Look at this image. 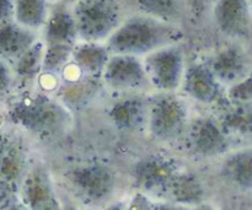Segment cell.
I'll return each instance as SVG.
<instances>
[{"label":"cell","mask_w":252,"mask_h":210,"mask_svg":"<svg viewBox=\"0 0 252 210\" xmlns=\"http://www.w3.org/2000/svg\"><path fill=\"white\" fill-rule=\"evenodd\" d=\"M24 198L31 210H63L48 172L36 167L27 175L24 183Z\"/></svg>","instance_id":"obj_11"},{"label":"cell","mask_w":252,"mask_h":210,"mask_svg":"<svg viewBox=\"0 0 252 210\" xmlns=\"http://www.w3.org/2000/svg\"><path fill=\"white\" fill-rule=\"evenodd\" d=\"M10 85H11V74L4 61L0 59V92L7 90Z\"/></svg>","instance_id":"obj_25"},{"label":"cell","mask_w":252,"mask_h":210,"mask_svg":"<svg viewBox=\"0 0 252 210\" xmlns=\"http://www.w3.org/2000/svg\"><path fill=\"white\" fill-rule=\"evenodd\" d=\"M182 89L185 93L197 102L212 105L221 97L220 81L216 78L211 66L192 64L185 71Z\"/></svg>","instance_id":"obj_9"},{"label":"cell","mask_w":252,"mask_h":210,"mask_svg":"<svg viewBox=\"0 0 252 210\" xmlns=\"http://www.w3.org/2000/svg\"><path fill=\"white\" fill-rule=\"evenodd\" d=\"M214 20L224 33L230 36L244 33L248 25L246 0H217Z\"/></svg>","instance_id":"obj_12"},{"label":"cell","mask_w":252,"mask_h":210,"mask_svg":"<svg viewBox=\"0 0 252 210\" xmlns=\"http://www.w3.org/2000/svg\"><path fill=\"white\" fill-rule=\"evenodd\" d=\"M223 176L240 188H252V152L231 155L221 167Z\"/></svg>","instance_id":"obj_20"},{"label":"cell","mask_w":252,"mask_h":210,"mask_svg":"<svg viewBox=\"0 0 252 210\" xmlns=\"http://www.w3.org/2000/svg\"><path fill=\"white\" fill-rule=\"evenodd\" d=\"M106 85L116 91H132L149 83L144 64L134 56L113 54L102 73Z\"/></svg>","instance_id":"obj_8"},{"label":"cell","mask_w":252,"mask_h":210,"mask_svg":"<svg viewBox=\"0 0 252 210\" xmlns=\"http://www.w3.org/2000/svg\"><path fill=\"white\" fill-rule=\"evenodd\" d=\"M14 118L27 130L37 134H53L68 123V113L62 106L44 96L20 102L14 108Z\"/></svg>","instance_id":"obj_4"},{"label":"cell","mask_w":252,"mask_h":210,"mask_svg":"<svg viewBox=\"0 0 252 210\" xmlns=\"http://www.w3.org/2000/svg\"><path fill=\"white\" fill-rule=\"evenodd\" d=\"M192 210H219V209H217L216 207L212 206V204L204 203V202H203V203H201V204H198V206L194 207V208Z\"/></svg>","instance_id":"obj_30"},{"label":"cell","mask_w":252,"mask_h":210,"mask_svg":"<svg viewBox=\"0 0 252 210\" xmlns=\"http://www.w3.org/2000/svg\"><path fill=\"white\" fill-rule=\"evenodd\" d=\"M63 210H76V209L74 208V207H71V206H66V204H65V206L63 207Z\"/></svg>","instance_id":"obj_32"},{"label":"cell","mask_w":252,"mask_h":210,"mask_svg":"<svg viewBox=\"0 0 252 210\" xmlns=\"http://www.w3.org/2000/svg\"><path fill=\"white\" fill-rule=\"evenodd\" d=\"M78 37V29L71 12L64 7H58L49 15L44 30L47 46L65 44L74 47Z\"/></svg>","instance_id":"obj_14"},{"label":"cell","mask_w":252,"mask_h":210,"mask_svg":"<svg viewBox=\"0 0 252 210\" xmlns=\"http://www.w3.org/2000/svg\"><path fill=\"white\" fill-rule=\"evenodd\" d=\"M11 15H14V1L0 0V21H6Z\"/></svg>","instance_id":"obj_26"},{"label":"cell","mask_w":252,"mask_h":210,"mask_svg":"<svg viewBox=\"0 0 252 210\" xmlns=\"http://www.w3.org/2000/svg\"><path fill=\"white\" fill-rule=\"evenodd\" d=\"M36 43V36L30 29L19 24L5 22L0 26V57L19 59Z\"/></svg>","instance_id":"obj_13"},{"label":"cell","mask_w":252,"mask_h":210,"mask_svg":"<svg viewBox=\"0 0 252 210\" xmlns=\"http://www.w3.org/2000/svg\"><path fill=\"white\" fill-rule=\"evenodd\" d=\"M204 187L197 176L192 174L180 172L170 191V203L180 204L185 207H196L203 203Z\"/></svg>","instance_id":"obj_17"},{"label":"cell","mask_w":252,"mask_h":210,"mask_svg":"<svg viewBox=\"0 0 252 210\" xmlns=\"http://www.w3.org/2000/svg\"><path fill=\"white\" fill-rule=\"evenodd\" d=\"M73 46H65V44L47 46V48L44 49L42 70L49 74L58 73L68 63L69 58L73 56Z\"/></svg>","instance_id":"obj_22"},{"label":"cell","mask_w":252,"mask_h":210,"mask_svg":"<svg viewBox=\"0 0 252 210\" xmlns=\"http://www.w3.org/2000/svg\"><path fill=\"white\" fill-rule=\"evenodd\" d=\"M154 210H192L189 207L180 206V204L170 203V202H160L154 203Z\"/></svg>","instance_id":"obj_27"},{"label":"cell","mask_w":252,"mask_h":210,"mask_svg":"<svg viewBox=\"0 0 252 210\" xmlns=\"http://www.w3.org/2000/svg\"><path fill=\"white\" fill-rule=\"evenodd\" d=\"M64 181L81 206L97 210L112 203L117 188L115 172L101 162H86L71 167L64 175Z\"/></svg>","instance_id":"obj_2"},{"label":"cell","mask_w":252,"mask_h":210,"mask_svg":"<svg viewBox=\"0 0 252 210\" xmlns=\"http://www.w3.org/2000/svg\"><path fill=\"white\" fill-rule=\"evenodd\" d=\"M78 36L85 42L110 38L120 26V12L111 0H81L73 11Z\"/></svg>","instance_id":"obj_3"},{"label":"cell","mask_w":252,"mask_h":210,"mask_svg":"<svg viewBox=\"0 0 252 210\" xmlns=\"http://www.w3.org/2000/svg\"><path fill=\"white\" fill-rule=\"evenodd\" d=\"M213 0H189V5L193 10H202L208 6Z\"/></svg>","instance_id":"obj_29"},{"label":"cell","mask_w":252,"mask_h":210,"mask_svg":"<svg viewBox=\"0 0 252 210\" xmlns=\"http://www.w3.org/2000/svg\"><path fill=\"white\" fill-rule=\"evenodd\" d=\"M126 207H127L126 201H115L100 210H126Z\"/></svg>","instance_id":"obj_28"},{"label":"cell","mask_w":252,"mask_h":210,"mask_svg":"<svg viewBox=\"0 0 252 210\" xmlns=\"http://www.w3.org/2000/svg\"><path fill=\"white\" fill-rule=\"evenodd\" d=\"M44 46L42 42H36L26 53L22 54L16 61L17 76L26 80L36 78L43 66Z\"/></svg>","instance_id":"obj_21"},{"label":"cell","mask_w":252,"mask_h":210,"mask_svg":"<svg viewBox=\"0 0 252 210\" xmlns=\"http://www.w3.org/2000/svg\"><path fill=\"white\" fill-rule=\"evenodd\" d=\"M211 69L220 83L231 84L243 75V57L235 48H225L214 57Z\"/></svg>","instance_id":"obj_18"},{"label":"cell","mask_w":252,"mask_h":210,"mask_svg":"<svg viewBox=\"0 0 252 210\" xmlns=\"http://www.w3.org/2000/svg\"><path fill=\"white\" fill-rule=\"evenodd\" d=\"M180 175L176 162L162 156H149L133 167V179L140 193L153 197H169Z\"/></svg>","instance_id":"obj_6"},{"label":"cell","mask_w":252,"mask_h":210,"mask_svg":"<svg viewBox=\"0 0 252 210\" xmlns=\"http://www.w3.org/2000/svg\"><path fill=\"white\" fill-rule=\"evenodd\" d=\"M138 4L149 16L165 22L179 15V0H138Z\"/></svg>","instance_id":"obj_23"},{"label":"cell","mask_w":252,"mask_h":210,"mask_svg":"<svg viewBox=\"0 0 252 210\" xmlns=\"http://www.w3.org/2000/svg\"><path fill=\"white\" fill-rule=\"evenodd\" d=\"M107 47L100 46L93 42H85L73 49V60L78 69L86 74L97 75L102 74L110 56Z\"/></svg>","instance_id":"obj_16"},{"label":"cell","mask_w":252,"mask_h":210,"mask_svg":"<svg viewBox=\"0 0 252 210\" xmlns=\"http://www.w3.org/2000/svg\"><path fill=\"white\" fill-rule=\"evenodd\" d=\"M65 4H78L79 1H81V0H63Z\"/></svg>","instance_id":"obj_31"},{"label":"cell","mask_w":252,"mask_h":210,"mask_svg":"<svg viewBox=\"0 0 252 210\" xmlns=\"http://www.w3.org/2000/svg\"><path fill=\"white\" fill-rule=\"evenodd\" d=\"M187 116L189 112L184 101L166 93L153 103L148 113L150 133L160 140L175 139L184 132Z\"/></svg>","instance_id":"obj_7"},{"label":"cell","mask_w":252,"mask_h":210,"mask_svg":"<svg viewBox=\"0 0 252 210\" xmlns=\"http://www.w3.org/2000/svg\"><path fill=\"white\" fill-rule=\"evenodd\" d=\"M16 22L26 29H38L48 20V0H14Z\"/></svg>","instance_id":"obj_19"},{"label":"cell","mask_w":252,"mask_h":210,"mask_svg":"<svg viewBox=\"0 0 252 210\" xmlns=\"http://www.w3.org/2000/svg\"><path fill=\"white\" fill-rule=\"evenodd\" d=\"M126 210H154V203H152L149 197L137 192L129 201L127 202Z\"/></svg>","instance_id":"obj_24"},{"label":"cell","mask_w":252,"mask_h":210,"mask_svg":"<svg viewBox=\"0 0 252 210\" xmlns=\"http://www.w3.org/2000/svg\"><path fill=\"white\" fill-rule=\"evenodd\" d=\"M182 33L165 21L152 16H134L120 25L107 39V49L115 54L142 56L172 46Z\"/></svg>","instance_id":"obj_1"},{"label":"cell","mask_w":252,"mask_h":210,"mask_svg":"<svg viewBox=\"0 0 252 210\" xmlns=\"http://www.w3.org/2000/svg\"><path fill=\"white\" fill-rule=\"evenodd\" d=\"M148 113L149 111L142 98L130 97L115 103L110 111V118L118 129L132 132L148 120Z\"/></svg>","instance_id":"obj_15"},{"label":"cell","mask_w":252,"mask_h":210,"mask_svg":"<svg viewBox=\"0 0 252 210\" xmlns=\"http://www.w3.org/2000/svg\"><path fill=\"white\" fill-rule=\"evenodd\" d=\"M143 64L148 80L159 91L171 93L182 85L186 68L179 46L172 44L147 54Z\"/></svg>","instance_id":"obj_5"},{"label":"cell","mask_w":252,"mask_h":210,"mask_svg":"<svg viewBox=\"0 0 252 210\" xmlns=\"http://www.w3.org/2000/svg\"><path fill=\"white\" fill-rule=\"evenodd\" d=\"M11 210H25V209H21V208H12Z\"/></svg>","instance_id":"obj_33"},{"label":"cell","mask_w":252,"mask_h":210,"mask_svg":"<svg viewBox=\"0 0 252 210\" xmlns=\"http://www.w3.org/2000/svg\"><path fill=\"white\" fill-rule=\"evenodd\" d=\"M189 145L194 154L203 157L219 156L226 151L228 139L219 122L201 118L189 129Z\"/></svg>","instance_id":"obj_10"}]
</instances>
